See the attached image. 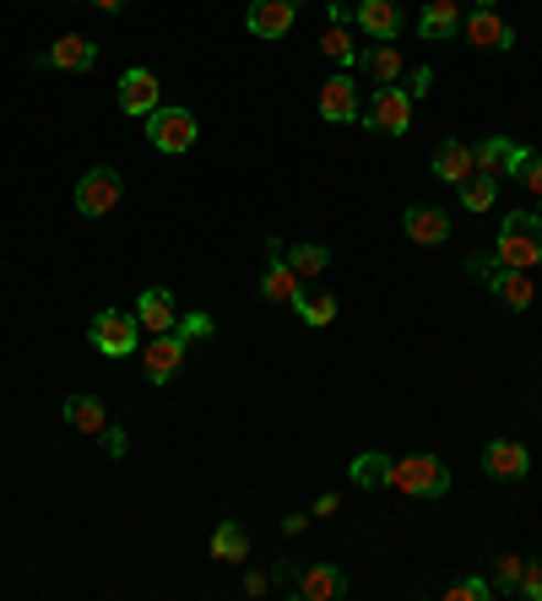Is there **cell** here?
Segmentation results:
<instances>
[{
  "mask_svg": "<svg viewBox=\"0 0 542 601\" xmlns=\"http://www.w3.org/2000/svg\"><path fill=\"white\" fill-rule=\"evenodd\" d=\"M261 293H267L271 304H293V309H299V298H304V276L288 266V261H271L267 276H261Z\"/></svg>",
  "mask_w": 542,
  "mask_h": 601,
  "instance_id": "7402d4cb",
  "label": "cell"
},
{
  "mask_svg": "<svg viewBox=\"0 0 542 601\" xmlns=\"http://www.w3.org/2000/svg\"><path fill=\"white\" fill-rule=\"evenodd\" d=\"M462 6L456 0H429L423 6V17H418V33L429 39V44H440V39H451V33H462Z\"/></svg>",
  "mask_w": 542,
  "mask_h": 601,
  "instance_id": "ffe728a7",
  "label": "cell"
},
{
  "mask_svg": "<svg viewBox=\"0 0 542 601\" xmlns=\"http://www.w3.org/2000/svg\"><path fill=\"white\" fill-rule=\"evenodd\" d=\"M104 450H109V456H126V434H120L115 423L104 428Z\"/></svg>",
  "mask_w": 542,
  "mask_h": 601,
  "instance_id": "8d00e7d4",
  "label": "cell"
},
{
  "mask_svg": "<svg viewBox=\"0 0 542 601\" xmlns=\"http://www.w3.org/2000/svg\"><path fill=\"white\" fill-rule=\"evenodd\" d=\"M87 341L104 358H131V352H141V320H136V309H98V320L87 326Z\"/></svg>",
  "mask_w": 542,
  "mask_h": 601,
  "instance_id": "3957f363",
  "label": "cell"
},
{
  "mask_svg": "<svg viewBox=\"0 0 542 601\" xmlns=\"http://www.w3.org/2000/svg\"><path fill=\"white\" fill-rule=\"evenodd\" d=\"M521 569H527V558H516V553H505V558L494 564V591H505V597H516V586H521Z\"/></svg>",
  "mask_w": 542,
  "mask_h": 601,
  "instance_id": "4dcf8cb0",
  "label": "cell"
},
{
  "mask_svg": "<svg viewBox=\"0 0 542 601\" xmlns=\"http://www.w3.org/2000/svg\"><path fill=\"white\" fill-rule=\"evenodd\" d=\"M358 70H364L375 87H391V81H402V55H397L391 44H375V50L358 55Z\"/></svg>",
  "mask_w": 542,
  "mask_h": 601,
  "instance_id": "603a6c76",
  "label": "cell"
},
{
  "mask_svg": "<svg viewBox=\"0 0 542 601\" xmlns=\"http://www.w3.org/2000/svg\"><path fill=\"white\" fill-rule=\"evenodd\" d=\"M87 6H98V11H120L126 0H87Z\"/></svg>",
  "mask_w": 542,
  "mask_h": 601,
  "instance_id": "f35d334b",
  "label": "cell"
},
{
  "mask_svg": "<svg viewBox=\"0 0 542 601\" xmlns=\"http://www.w3.org/2000/svg\"><path fill=\"white\" fill-rule=\"evenodd\" d=\"M212 558H217V564H245V558H250V536H245L239 521H223V526L212 532Z\"/></svg>",
  "mask_w": 542,
  "mask_h": 601,
  "instance_id": "cb8c5ba5",
  "label": "cell"
},
{
  "mask_svg": "<svg viewBox=\"0 0 542 601\" xmlns=\"http://www.w3.org/2000/svg\"><path fill=\"white\" fill-rule=\"evenodd\" d=\"M321 120H332V125H353L358 120V81L337 70L326 87H321Z\"/></svg>",
  "mask_w": 542,
  "mask_h": 601,
  "instance_id": "5bb4252c",
  "label": "cell"
},
{
  "mask_svg": "<svg viewBox=\"0 0 542 601\" xmlns=\"http://www.w3.org/2000/svg\"><path fill=\"white\" fill-rule=\"evenodd\" d=\"M174 331L185 336V341H196V336H212V320H206V315H191V320H180Z\"/></svg>",
  "mask_w": 542,
  "mask_h": 601,
  "instance_id": "e575fe53",
  "label": "cell"
},
{
  "mask_svg": "<svg viewBox=\"0 0 542 601\" xmlns=\"http://www.w3.org/2000/svg\"><path fill=\"white\" fill-rule=\"evenodd\" d=\"M293 17H299V0H250L245 28H250L256 39H282V33L293 28Z\"/></svg>",
  "mask_w": 542,
  "mask_h": 601,
  "instance_id": "7c38bea8",
  "label": "cell"
},
{
  "mask_svg": "<svg viewBox=\"0 0 542 601\" xmlns=\"http://www.w3.org/2000/svg\"><path fill=\"white\" fill-rule=\"evenodd\" d=\"M483 471L499 477V482H521L532 471V450L521 439H488L483 445Z\"/></svg>",
  "mask_w": 542,
  "mask_h": 601,
  "instance_id": "9c48e42d",
  "label": "cell"
},
{
  "mask_svg": "<svg viewBox=\"0 0 542 601\" xmlns=\"http://www.w3.org/2000/svg\"><path fill=\"white\" fill-rule=\"evenodd\" d=\"M462 28H467V39H473L477 50H494V55L516 44V28H510L499 11H488V6H477V11L467 17V22H462Z\"/></svg>",
  "mask_w": 542,
  "mask_h": 601,
  "instance_id": "9a60e30c",
  "label": "cell"
},
{
  "mask_svg": "<svg viewBox=\"0 0 542 601\" xmlns=\"http://www.w3.org/2000/svg\"><path fill=\"white\" fill-rule=\"evenodd\" d=\"M477 6H488V11H494V6H499V0H477Z\"/></svg>",
  "mask_w": 542,
  "mask_h": 601,
  "instance_id": "ab89813d",
  "label": "cell"
},
{
  "mask_svg": "<svg viewBox=\"0 0 542 601\" xmlns=\"http://www.w3.org/2000/svg\"><path fill=\"white\" fill-rule=\"evenodd\" d=\"M462 190V206L467 211H488L494 200H499V179H488V174H473L467 185H456Z\"/></svg>",
  "mask_w": 542,
  "mask_h": 601,
  "instance_id": "f1b7e54d",
  "label": "cell"
},
{
  "mask_svg": "<svg viewBox=\"0 0 542 601\" xmlns=\"http://www.w3.org/2000/svg\"><path fill=\"white\" fill-rule=\"evenodd\" d=\"M494 261L516 271H532L542 261V217L538 211H510L499 222V244H494Z\"/></svg>",
  "mask_w": 542,
  "mask_h": 601,
  "instance_id": "6da1fadb",
  "label": "cell"
},
{
  "mask_svg": "<svg viewBox=\"0 0 542 601\" xmlns=\"http://www.w3.org/2000/svg\"><path fill=\"white\" fill-rule=\"evenodd\" d=\"M516 597H527V601H542V558H532V564L521 569V586H516Z\"/></svg>",
  "mask_w": 542,
  "mask_h": 601,
  "instance_id": "d6a6232c",
  "label": "cell"
},
{
  "mask_svg": "<svg viewBox=\"0 0 542 601\" xmlns=\"http://www.w3.org/2000/svg\"><path fill=\"white\" fill-rule=\"evenodd\" d=\"M521 157H527V146H516L510 135H488V141H477L473 146V168L477 174H488V179H516Z\"/></svg>",
  "mask_w": 542,
  "mask_h": 601,
  "instance_id": "ba28073f",
  "label": "cell"
},
{
  "mask_svg": "<svg viewBox=\"0 0 542 601\" xmlns=\"http://www.w3.org/2000/svg\"><path fill=\"white\" fill-rule=\"evenodd\" d=\"M288 266L310 282V276H321V271L332 266V250H326V244H293V250H288Z\"/></svg>",
  "mask_w": 542,
  "mask_h": 601,
  "instance_id": "4316f807",
  "label": "cell"
},
{
  "mask_svg": "<svg viewBox=\"0 0 542 601\" xmlns=\"http://www.w3.org/2000/svg\"><path fill=\"white\" fill-rule=\"evenodd\" d=\"M364 125L375 135H402L412 131V92L406 87H375V98L364 103Z\"/></svg>",
  "mask_w": 542,
  "mask_h": 601,
  "instance_id": "277c9868",
  "label": "cell"
},
{
  "mask_svg": "<svg viewBox=\"0 0 542 601\" xmlns=\"http://www.w3.org/2000/svg\"><path fill=\"white\" fill-rule=\"evenodd\" d=\"M402 233L412 244H445V239H451V217H445L440 206H412L402 217Z\"/></svg>",
  "mask_w": 542,
  "mask_h": 601,
  "instance_id": "d6986e66",
  "label": "cell"
},
{
  "mask_svg": "<svg viewBox=\"0 0 542 601\" xmlns=\"http://www.w3.org/2000/svg\"><path fill=\"white\" fill-rule=\"evenodd\" d=\"M136 320H141V331L147 336H163L180 326V315H174V293L169 287H147L141 298H136Z\"/></svg>",
  "mask_w": 542,
  "mask_h": 601,
  "instance_id": "2e32d148",
  "label": "cell"
},
{
  "mask_svg": "<svg viewBox=\"0 0 542 601\" xmlns=\"http://www.w3.org/2000/svg\"><path fill=\"white\" fill-rule=\"evenodd\" d=\"M299 320L304 326H332L337 320V298L332 293H304L299 298Z\"/></svg>",
  "mask_w": 542,
  "mask_h": 601,
  "instance_id": "f546056e",
  "label": "cell"
},
{
  "mask_svg": "<svg viewBox=\"0 0 542 601\" xmlns=\"http://www.w3.org/2000/svg\"><path fill=\"white\" fill-rule=\"evenodd\" d=\"M488 597H494V586H488V580H477V575L456 580V586L445 591V601H488Z\"/></svg>",
  "mask_w": 542,
  "mask_h": 601,
  "instance_id": "1f68e13d",
  "label": "cell"
},
{
  "mask_svg": "<svg viewBox=\"0 0 542 601\" xmlns=\"http://www.w3.org/2000/svg\"><path fill=\"white\" fill-rule=\"evenodd\" d=\"M304 526H310V515H288V521H282V532H288V536H299Z\"/></svg>",
  "mask_w": 542,
  "mask_h": 601,
  "instance_id": "74e56055",
  "label": "cell"
},
{
  "mask_svg": "<svg viewBox=\"0 0 542 601\" xmlns=\"http://www.w3.org/2000/svg\"><path fill=\"white\" fill-rule=\"evenodd\" d=\"M538 217H542V196H538Z\"/></svg>",
  "mask_w": 542,
  "mask_h": 601,
  "instance_id": "60d3db41",
  "label": "cell"
},
{
  "mask_svg": "<svg viewBox=\"0 0 542 601\" xmlns=\"http://www.w3.org/2000/svg\"><path fill=\"white\" fill-rule=\"evenodd\" d=\"M321 50H326V61H337V66H358V44H353L347 22H332V28H326Z\"/></svg>",
  "mask_w": 542,
  "mask_h": 601,
  "instance_id": "83f0119b",
  "label": "cell"
},
{
  "mask_svg": "<svg viewBox=\"0 0 542 601\" xmlns=\"http://www.w3.org/2000/svg\"><path fill=\"white\" fill-rule=\"evenodd\" d=\"M429 87H434V70H429V66H418V70H412V87H406V92H412V103H418V98H423Z\"/></svg>",
  "mask_w": 542,
  "mask_h": 601,
  "instance_id": "d590c367",
  "label": "cell"
},
{
  "mask_svg": "<svg viewBox=\"0 0 542 601\" xmlns=\"http://www.w3.org/2000/svg\"><path fill=\"white\" fill-rule=\"evenodd\" d=\"M66 423L76 428V434H104V428H109V412H104V401L71 396L66 401Z\"/></svg>",
  "mask_w": 542,
  "mask_h": 601,
  "instance_id": "d4e9b609",
  "label": "cell"
},
{
  "mask_svg": "<svg viewBox=\"0 0 542 601\" xmlns=\"http://www.w3.org/2000/svg\"><path fill=\"white\" fill-rule=\"evenodd\" d=\"M347 477H353L358 488H386V482H391V456H380V450H364V456H353Z\"/></svg>",
  "mask_w": 542,
  "mask_h": 601,
  "instance_id": "484cf974",
  "label": "cell"
},
{
  "mask_svg": "<svg viewBox=\"0 0 542 601\" xmlns=\"http://www.w3.org/2000/svg\"><path fill=\"white\" fill-rule=\"evenodd\" d=\"M391 488H402L412 499H445L451 467L440 456H402V461H391Z\"/></svg>",
  "mask_w": 542,
  "mask_h": 601,
  "instance_id": "7a4b0ae2",
  "label": "cell"
},
{
  "mask_svg": "<svg viewBox=\"0 0 542 601\" xmlns=\"http://www.w3.org/2000/svg\"><path fill=\"white\" fill-rule=\"evenodd\" d=\"M196 114L191 109H152L147 114V141L158 146V152H191L196 146Z\"/></svg>",
  "mask_w": 542,
  "mask_h": 601,
  "instance_id": "8992f818",
  "label": "cell"
},
{
  "mask_svg": "<svg viewBox=\"0 0 542 601\" xmlns=\"http://www.w3.org/2000/svg\"><path fill=\"white\" fill-rule=\"evenodd\" d=\"M185 336L180 331H163V336H152L147 347H141V369H147V380L152 385H169L174 374H180V363H185Z\"/></svg>",
  "mask_w": 542,
  "mask_h": 601,
  "instance_id": "52a82bcc",
  "label": "cell"
},
{
  "mask_svg": "<svg viewBox=\"0 0 542 601\" xmlns=\"http://www.w3.org/2000/svg\"><path fill=\"white\" fill-rule=\"evenodd\" d=\"M477 168H473V146L467 141H440V152H434V179H445V185H467Z\"/></svg>",
  "mask_w": 542,
  "mask_h": 601,
  "instance_id": "44dd1931",
  "label": "cell"
},
{
  "mask_svg": "<svg viewBox=\"0 0 542 601\" xmlns=\"http://www.w3.org/2000/svg\"><path fill=\"white\" fill-rule=\"evenodd\" d=\"M98 61V44H87L82 33H66V39H55L44 55H39V66H50V70H87Z\"/></svg>",
  "mask_w": 542,
  "mask_h": 601,
  "instance_id": "e0dca14e",
  "label": "cell"
},
{
  "mask_svg": "<svg viewBox=\"0 0 542 601\" xmlns=\"http://www.w3.org/2000/svg\"><path fill=\"white\" fill-rule=\"evenodd\" d=\"M120 196H126V179L98 163V168H87L82 185H76V211H82V217H109V211L120 206Z\"/></svg>",
  "mask_w": 542,
  "mask_h": 601,
  "instance_id": "5b68a950",
  "label": "cell"
},
{
  "mask_svg": "<svg viewBox=\"0 0 542 601\" xmlns=\"http://www.w3.org/2000/svg\"><path fill=\"white\" fill-rule=\"evenodd\" d=\"M488 293H494L505 309H532V304H538L532 271H516V266H494V271H488Z\"/></svg>",
  "mask_w": 542,
  "mask_h": 601,
  "instance_id": "4fadbf2b",
  "label": "cell"
},
{
  "mask_svg": "<svg viewBox=\"0 0 542 601\" xmlns=\"http://www.w3.org/2000/svg\"><path fill=\"white\" fill-rule=\"evenodd\" d=\"M516 179H521V185H527L532 196H542V157H538V152H527V157H521V168H516Z\"/></svg>",
  "mask_w": 542,
  "mask_h": 601,
  "instance_id": "836d02e7",
  "label": "cell"
},
{
  "mask_svg": "<svg viewBox=\"0 0 542 601\" xmlns=\"http://www.w3.org/2000/svg\"><path fill=\"white\" fill-rule=\"evenodd\" d=\"M120 109L131 114V120H147L152 109H163V87H158V76L152 70L131 66L120 76Z\"/></svg>",
  "mask_w": 542,
  "mask_h": 601,
  "instance_id": "8fae6325",
  "label": "cell"
},
{
  "mask_svg": "<svg viewBox=\"0 0 542 601\" xmlns=\"http://www.w3.org/2000/svg\"><path fill=\"white\" fill-rule=\"evenodd\" d=\"M299 597L304 601H342L347 597V575H342L337 564H310V569L299 575Z\"/></svg>",
  "mask_w": 542,
  "mask_h": 601,
  "instance_id": "ac0fdd59",
  "label": "cell"
},
{
  "mask_svg": "<svg viewBox=\"0 0 542 601\" xmlns=\"http://www.w3.org/2000/svg\"><path fill=\"white\" fill-rule=\"evenodd\" d=\"M353 22H358V33H369L375 44H391V39H402V0H358Z\"/></svg>",
  "mask_w": 542,
  "mask_h": 601,
  "instance_id": "30bf717a",
  "label": "cell"
}]
</instances>
